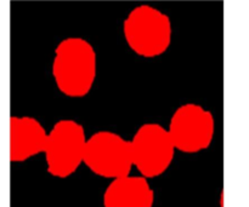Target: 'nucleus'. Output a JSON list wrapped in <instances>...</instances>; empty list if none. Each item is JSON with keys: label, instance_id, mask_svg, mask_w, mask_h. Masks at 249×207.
Wrapping results in <instances>:
<instances>
[{"label": "nucleus", "instance_id": "nucleus-6", "mask_svg": "<svg viewBox=\"0 0 249 207\" xmlns=\"http://www.w3.org/2000/svg\"><path fill=\"white\" fill-rule=\"evenodd\" d=\"M168 131L178 150L198 153L211 145L214 136V118L211 111L198 104H185L177 109Z\"/></svg>", "mask_w": 249, "mask_h": 207}, {"label": "nucleus", "instance_id": "nucleus-4", "mask_svg": "<svg viewBox=\"0 0 249 207\" xmlns=\"http://www.w3.org/2000/svg\"><path fill=\"white\" fill-rule=\"evenodd\" d=\"M84 164L105 178L129 176L134 166L131 142L109 131L94 133L87 142Z\"/></svg>", "mask_w": 249, "mask_h": 207}, {"label": "nucleus", "instance_id": "nucleus-1", "mask_svg": "<svg viewBox=\"0 0 249 207\" xmlns=\"http://www.w3.org/2000/svg\"><path fill=\"white\" fill-rule=\"evenodd\" d=\"M53 74L57 87L70 97L89 94L96 77V53L89 41L68 38L55 50Z\"/></svg>", "mask_w": 249, "mask_h": 207}, {"label": "nucleus", "instance_id": "nucleus-2", "mask_svg": "<svg viewBox=\"0 0 249 207\" xmlns=\"http://www.w3.org/2000/svg\"><path fill=\"white\" fill-rule=\"evenodd\" d=\"M131 50L142 57H156L167 51L172 39L169 17L148 5L135 7L123 26Z\"/></svg>", "mask_w": 249, "mask_h": 207}, {"label": "nucleus", "instance_id": "nucleus-8", "mask_svg": "<svg viewBox=\"0 0 249 207\" xmlns=\"http://www.w3.org/2000/svg\"><path fill=\"white\" fill-rule=\"evenodd\" d=\"M155 194L145 177L116 178L104 194L105 207H152Z\"/></svg>", "mask_w": 249, "mask_h": 207}, {"label": "nucleus", "instance_id": "nucleus-3", "mask_svg": "<svg viewBox=\"0 0 249 207\" xmlns=\"http://www.w3.org/2000/svg\"><path fill=\"white\" fill-rule=\"evenodd\" d=\"M84 128L74 120H61L48 136L45 159L48 172L57 178H67L84 162Z\"/></svg>", "mask_w": 249, "mask_h": 207}, {"label": "nucleus", "instance_id": "nucleus-5", "mask_svg": "<svg viewBox=\"0 0 249 207\" xmlns=\"http://www.w3.org/2000/svg\"><path fill=\"white\" fill-rule=\"evenodd\" d=\"M131 142L134 166L145 178L160 176L167 171L174 158L175 145L169 131L158 124H145Z\"/></svg>", "mask_w": 249, "mask_h": 207}, {"label": "nucleus", "instance_id": "nucleus-7", "mask_svg": "<svg viewBox=\"0 0 249 207\" xmlns=\"http://www.w3.org/2000/svg\"><path fill=\"white\" fill-rule=\"evenodd\" d=\"M48 133L41 124L31 116H11L10 120V159L24 161L45 153Z\"/></svg>", "mask_w": 249, "mask_h": 207}]
</instances>
